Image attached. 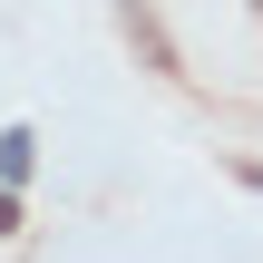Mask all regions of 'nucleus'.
<instances>
[{"label":"nucleus","mask_w":263,"mask_h":263,"mask_svg":"<svg viewBox=\"0 0 263 263\" xmlns=\"http://www.w3.org/2000/svg\"><path fill=\"white\" fill-rule=\"evenodd\" d=\"M10 224H20V205H10V185H0V234H10Z\"/></svg>","instance_id":"obj_2"},{"label":"nucleus","mask_w":263,"mask_h":263,"mask_svg":"<svg viewBox=\"0 0 263 263\" xmlns=\"http://www.w3.org/2000/svg\"><path fill=\"white\" fill-rule=\"evenodd\" d=\"M29 166H39V137H29V127H10V137H0V185H20Z\"/></svg>","instance_id":"obj_1"}]
</instances>
